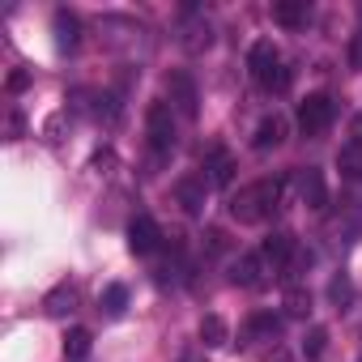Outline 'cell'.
<instances>
[{
    "label": "cell",
    "instance_id": "4fadbf2b",
    "mask_svg": "<svg viewBox=\"0 0 362 362\" xmlns=\"http://www.w3.org/2000/svg\"><path fill=\"white\" fill-rule=\"evenodd\" d=\"M277 332H281V315H273V311H256L247 320V337L252 341H273Z\"/></svg>",
    "mask_w": 362,
    "mask_h": 362
},
{
    "label": "cell",
    "instance_id": "e0dca14e",
    "mask_svg": "<svg viewBox=\"0 0 362 362\" xmlns=\"http://www.w3.org/2000/svg\"><path fill=\"white\" fill-rule=\"evenodd\" d=\"M90 345H94L90 328H69V332H64V354H69V358H86Z\"/></svg>",
    "mask_w": 362,
    "mask_h": 362
},
{
    "label": "cell",
    "instance_id": "4316f807",
    "mask_svg": "<svg viewBox=\"0 0 362 362\" xmlns=\"http://www.w3.org/2000/svg\"><path fill=\"white\" fill-rule=\"evenodd\" d=\"M264 362H290V358H286V354H281V349H277V354H269V358H264Z\"/></svg>",
    "mask_w": 362,
    "mask_h": 362
},
{
    "label": "cell",
    "instance_id": "8992f818",
    "mask_svg": "<svg viewBox=\"0 0 362 362\" xmlns=\"http://www.w3.org/2000/svg\"><path fill=\"white\" fill-rule=\"evenodd\" d=\"M269 273H273V264H269L260 252H247V256H239V260H235V269H230V281H235V286H247V290H256V286H264V281H269Z\"/></svg>",
    "mask_w": 362,
    "mask_h": 362
},
{
    "label": "cell",
    "instance_id": "d4e9b609",
    "mask_svg": "<svg viewBox=\"0 0 362 362\" xmlns=\"http://www.w3.org/2000/svg\"><path fill=\"white\" fill-rule=\"evenodd\" d=\"M349 64L354 69H362V30L354 35V43H349Z\"/></svg>",
    "mask_w": 362,
    "mask_h": 362
},
{
    "label": "cell",
    "instance_id": "ba28073f",
    "mask_svg": "<svg viewBox=\"0 0 362 362\" xmlns=\"http://www.w3.org/2000/svg\"><path fill=\"white\" fill-rule=\"evenodd\" d=\"M298 197H303V205H307V209H324V205H328V188H324V175H320L315 166L298 170Z\"/></svg>",
    "mask_w": 362,
    "mask_h": 362
},
{
    "label": "cell",
    "instance_id": "ffe728a7",
    "mask_svg": "<svg viewBox=\"0 0 362 362\" xmlns=\"http://www.w3.org/2000/svg\"><path fill=\"white\" fill-rule=\"evenodd\" d=\"M337 162H341V170H345V175H358V166H362V145H358V141H354V145H345Z\"/></svg>",
    "mask_w": 362,
    "mask_h": 362
},
{
    "label": "cell",
    "instance_id": "cb8c5ba5",
    "mask_svg": "<svg viewBox=\"0 0 362 362\" xmlns=\"http://www.w3.org/2000/svg\"><path fill=\"white\" fill-rule=\"evenodd\" d=\"M205 247H209V256H222L226 247H230V239H226V230H205Z\"/></svg>",
    "mask_w": 362,
    "mask_h": 362
},
{
    "label": "cell",
    "instance_id": "5bb4252c",
    "mask_svg": "<svg viewBox=\"0 0 362 362\" xmlns=\"http://www.w3.org/2000/svg\"><path fill=\"white\" fill-rule=\"evenodd\" d=\"M226 341H230V328H226V320L209 311V315L201 320V345H205V349H218V345H226Z\"/></svg>",
    "mask_w": 362,
    "mask_h": 362
},
{
    "label": "cell",
    "instance_id": "5b68a950",
    "mask_svg": "<svg viewBox=\"0 0 362 362\" xmlns=\"http://www.w3.org/2000/svg\"><path fill=\"white\" fill-rule=\"evenodd\" d=\"M166 90H170V103L179 107V115H184V119H197V115H201L197 81H192L188 73H170V77H166Z\"/></svg>",
    "mask_w": 362,
    "mask_h": 362
},
{
    "label": "cell",
    "instance_id": "484cf974",
    "mask_svg": "<svg viewBox=\"0 0 362 362\" xmlns=\"http://www.w3.org/2000/svg\"><path fill=\"white\" fill-rule=\"evenodd\" d=\"M26 81H30V73H9V90H13V94L26 90Z\"/></svg>",
    "mask_w": 362,
    "mask_h": 362
},
{
    "label": "cell",
    "instance_id": "7402d4cb",
    "mask_svg": "<svg viewBox=\"0 0 362 362\" xmlns=\"http://www.w3.org/2000/svg\"><path fill=\"white\" fill-rule=\"evenodd\" d=\"M69 307H73V286H60V290L47 298V311H52V315H64Z\"/></svg>",
    "mask_w": 362,
    "mask_h": 362
},
{
    "label": "cell",
    "instance_id": "8fae6325",
    "mask_svg": "<svg viewBox=\"0 0 362 362\" xmlns=\"http://www.w3.org/2000/svg\"><path fill=\"white\" fill-rule=\"evenodd\" d=\"M286 141V119L273 111V115H264L260 124H256V136H252V149H277Z\"/></svg>",
    "mask_w": 362,
    "mask_h": 362
},
{
    "label": "cell",
    "instance_id": "2e32d148",
    "mask_svg": "<svg viewBox=\"0 0 362 362\" xmlns=\"http://www.w3.org/2000/svg\"><path fill=\"white\" fill-rule=\"evenodd\" d=\"M98 303H103V311H107V315H124V307H128V286L111 281V286L98 294Z\"/></svg>",
    "mask_w": 362,
    "mask_h": 362
},
{
    "label": "cell",
    "instance_id": "52a82bcc",
    "mask_svg": "<svg viewBox=\"0 0 362 362\" xmlns=\"http://www.w3.org/2000/svg\"><path fill=\"white\" fill-rule=\"evenodd\" d=\"M128 247H132V256H153L158 247H162V230H158V222L153 218H132V226H128Z\"/></svg>",
    "mask_w": 362,
    "mask_h": 362
},
{
    "label": "cell",
    "instance_id": "6da1fadb",
    "mask_svg": "<svg viewBox=\"0 0 362 362\" xmlns=\"http://www.w3.org/2000/svg\"><path fill=\"white\" fill-rule=\"evenodd\" d=\"M286 192H290V175H273V179H260V184L243 188V192L230 201V214H235L239 222H264L269 214H277V209H281Z\"/></svg>",
    "mask_w": 362,
    "mask_h": 362
},
{
    "label": "cell",
    "instance_id": "3957f363",
    "mask_svg": "<svg viewBox=\"0 0 362 362\" xmlns=\"http://www.w3.org/2000/svg\"><path fill=\"white\" fill-rule=\"evenodd\" d=\"M298 132L303 136H320V132H328L332 128V119H337V103L328 98V94H307L303 103H298Z\"/></svg>",
    "mask_w": 362,
    "mask_h": 362
},
{
    "label": "cell",
    "instance_id": "9a60e30c",
    "mask_svg": "<svg viewBox=\"0 0 362 362\" xmlns=\"http://www.w3.org/2000/svg\"><path fill=\"white\" fill-rule=\"evenodd\" d=\"M273 22L277 26H303L307 22V0H281V5H273Z\"/></svg>",
    "mask_w": 362,
    "mask_h": 362
},
{
    "label": "cell",
    "instance_id": "277c9868",
    "mask_svg": "<svg viewBox=\"0 0 362 362\" xmlns=\"http://www.w3.org/2000/svg\"><path fill=\"white\" fill-rule=\"evenodd\" d=\"M145 132H149V145H153L158 153H170V149H175V115H170L166 103H149V111H145Z\"/></svg>",
    "mask_w": 362,
    "mask_h": 362
},
{
    "label": "cell",
    "instance_id": "d6986e66",
    "mask_svg": "<svg viewBox=\"0 0 362 362\" xmlns=\"http://www.w3.org/2000/svg\"><path fill=\"white\" fill-rule=\"evenodd\" d=\"M311 311V294L303 286H290L286 290V315H307Z\"/></svg>",
    "mask_w": 362,
    "mask_h": 362
},
{
    "label": "cell",
    "instance_id": "ac0fdd59",
    "mask_svg": "<svg viewBox=\"0 0 362 362\" xmlns=\"http://www.w3.org/2000/svg\"><path fill=\"white\" fill-rule=\"evenodd\" d=\"M56 35H60V47L73 52V47H77V18L60 9V13H56Z\"/></svg>",
    "mask_w": 362,
    "mask_h": 362
},
{
    "label": "cell",
    "instance_id": "7a4b0ae2",
    "mask_svg": "<svg viewBox=\"0 0 362 362\" xmlns=\"http://www.w3.org/2000/svg\"><path fill=\"white\" fill-rule=\"evenodd\" d=\"M247 69H252L256 86H264V90H286V86H290V73H286L281 52H277L273 39L252 43V52H247Z\"/></svg>",
    "mask_w": 362,
    "mask_h": 362
},
{
    "label": "cell",
    "instance_id": "603a6c76",
    "mask_svg": "<svg viewBox=\"0 0 362 362\" xmlns=\"http://www.w3.org/2000/svg\"><path fill=\"white\" fill-rule=\"evenodd\" d=\"M324 341H328V332H324V328H311L307 341H303V354H307V358H320V354H324Z\"/></svg>",
    "mask_w": 362,
    "mask_h": 362
},
{
    "label": "cell",
    "instance_id": "44dd1931",
    "mask_svg": "<svg viewBox=\"0 0 362 362\" xmlns=\"http://www.w3.org/2000/svg\"><path fill=\"white\" fill-rule=\"evenodd\" d=\"M328 294H332V303H337V311H345V307L354 303V286H349L345 277H337V281L328 286Z\"/></svg>",
    "mask_w": 362,
    "mask_h": 362
},
{
    "label": "cell",
    "instance_id": "30bf717a",
    "mask_svg": "<svg viewBox=\"0 0 362 362\" xmlns=\"http://www.w3.org/2000/svg\"><path fill=\"white\" fill-rule=\"evenodd\" d=\"M205 184H214V188H230L235 184V158L226 153V149H214L209 158H205Z\"/></svg>",
    "mask_w": 362,
    "mask_h": 362
},
{
    "label": "cell",
    "instance_id": "9c48e42d",
    "mask_svg": "<svg viewBox=\"0 0 362 362\" xmlns=\"http://www.w3.org/2000/svg\"><path fill=\"white\" fill-rule=\"evenodd\" d=\"M294 252H298V243H294V235H286V230H277V235H269V239L260 243V256H264L273 269L290 264V260H294Z\"/></svg>",
    "mask_w": 362,
    "mask_h": 362
},
{
    "label": "cell",
    "instance_id": "7c38bea8",
    "mask_svg": "<svg viewBox=\"0 0 362 362\" xmlns=\"http://www.w3.org/2000/svg\"><path fill=\"white\" fill-rule=\"evenodd\" d=\"M175 201L184 205V214H201L205 209V179H179V184H175Z\"/></svg>",
    "mask_w": 362,
    "mask_h": 362
}]
</instances>
